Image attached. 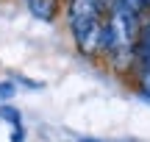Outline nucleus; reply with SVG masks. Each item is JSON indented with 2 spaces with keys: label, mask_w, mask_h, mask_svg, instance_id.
<instances>
[{
  "label": "nucleus",
  "mask_w": 150,
  "mask_h": 142,
  "mask_svg": "<svg viewBox=\"0 0 150 142\" xmlns=\"http://www.w3.org/2000/svg\"><path fill=\"white\" fill-rule=\"evenodd\" d=\"M72 36L83 53H95L100 50V33H103V20L100 17H86V20H72Z\"/></svg>",
  "instance_id": "nucleus-1"
},
{
  "label": "nucleus",
  "mask_w": 150,
  "mask_h": 142,
  "mask_svg": "<svg viewBox=\"0 0 150 142\" xmlns=\"http://www.w3.org/2000/svg\"><path fill=\"white\" fill-rule=\"evenodd\" d=\"M122 6H128L131 11H136V14H145L150 11V0H120Z\"/></svg>",
  "instance_id": "nucleus-4"
},
{
  "label": "nucleus",
  "mask_w": 150,
  "mask_h": 142,
  "mask_svg": "<svg viewBox=\"0 0 150 142\" xmlns=\"http://www.w3.org/2000/svg\"><path fill=\"white\" fill-rule=\"evenodd\" d=\"M0 120H8L11 126H14V131H20V128H22L20 111H17V109H11V106H3V109H0Z\"/></svg>",
  "instance_id": "nucleus-3"
},
{
  "label": "nucleus",
  "mask_w": 150,
  "mask_h": 142,
  "mask_svg": "<svg viewBox=\"0 0 150 142\" xmlns=\"http://www.w3.org/2000/svg\"><path fill=\"white\" fill-rule=\"evenodd\" d=\"M97 3H100V9L106 11V9H114V6H117L120 0H97Z\"/></svg>",
  "instance_id": "nucleus-6"
},
{
  "label": "nucleus",
  "mask_w": 150,
  "mask_h": 142,
  "mask_svg": "<svg viewBox=\"0 0 150 142\" xmlns=\"http://www.w3.org/2000/svg\"><path fill=\"white\" fill-rule=\"evenodd\" d=\"M11 95H14V84H11V81H3V84H0V100H8Z\"/></svg>",
  "instance_id": "nucleus-5"
},
{
  "label": "nucleus",
  "mask_w": 150,
  "mask_h": 142,
  "mask_svg": "<svg viewBox=\"0 0 150 142\" xmlns=\"http://www.w3.org/2000/svg\"><path fill=\"white\" fill-rule=\"evenodd\" d=\"M81 142H100V139H92V137H81Z\"/></svg>",
  "instance_id": "nucleus-7"
},
{
  "label": "nucleus",
  "mask_w": 150,
  "mask_h": 142,
  "mask_svg": "<svg viewBox=\"0 0 150 142\" xmlns=\"http://www.w3.org/2000/svg\"><path fill=\"white\" fill-rule=\"evenodd\" d=\"M28 11L42 22H53L59 14V0H25Z\"/></svg>",
  "instance_id": "nucleus-2"
}]
</instances>
